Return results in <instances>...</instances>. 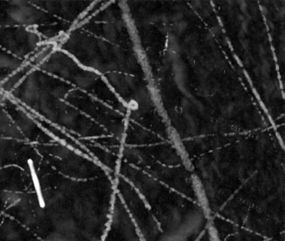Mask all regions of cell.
I'll list each match as a JSON object with an SVG mask.
<instances>
[{"label": "cell", "mask_w": 285, "mask_h": 241, "mask_svg": "<svg viewBox=\"0 0 285 241\" xmlns=\"http://www.w3.org/2000/svg\"><path fill=\"white\" fill-rule=\"evenodd\" d=\"M113 173L0 93V241H103Z\"/></svg>", "instance_id": "1"}]
</instances>
